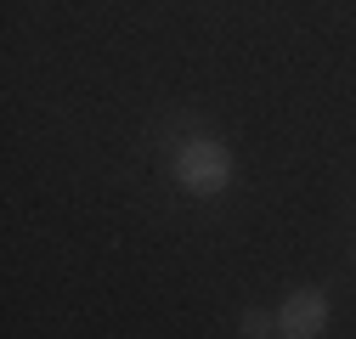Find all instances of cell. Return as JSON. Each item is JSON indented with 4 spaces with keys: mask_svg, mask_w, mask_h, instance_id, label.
Wrapping results in <instances>:
<instances>
[{
    "mask_svg": "<svg viewBox=\"0 0 356 339\" xmlns=\"http://www.w3.org/2000/svg\"><path fill=\"white\" fill-rule=\"evenodd\" d=\"M272 328H277V317H272V311H260V306H249V311L238 317V333H243V339H266Z\"/></svg>",
    "mask_w": 356,
    "mask_h": 339,
    "instance_id": "cell-3",
    "label": "cell"
},
{
    "mask_svg": "<svg viewBox=\"0 0 356 339\" xmlns=\"http://www.w3.org/2000/svg\"><path fill=\"white\" fill-rule=\"evenodd\" d=\"M277 328H283V339H323L328 333V294L323 288H294L277 306Z\"/></svg>",
    "mask_w": 356,
    "mask_h": 339,
    "instance_id": "cell-2",
    "label": "cell"
},
{
    "mask_svg": "<svg viewBox=\"0 0 356 339\" xmlns=\"http://www.w3.org/2000/svg\"><path fill=\"white\" fill-rule=\"evenodd\" d=\"M175 181H181V192H193V198L227 192L232 187V153H227V142L193 136L181 153H175Z\"/></svg>",
    "mask_w": 356,
    "mask_h": 339,
    "instance_id": "cell-1",
    "label": "cell"
}]
</instances>
